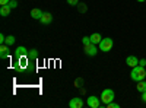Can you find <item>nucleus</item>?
Listing matches in <instances>:
<instances>
[{
	"label": "nucleus",
	"mask_w": 146,
	"mask_h": 108,
	"mask_svg": "<svg viewBox=\"0 0 146 108\" xmlns=\"http://www.w3.org/2000/svg\"><path fill=\"white\" fill-rule=\"evenodd\" d=\"M28 54V50H27V47H23V45H19L18 48L15 50V56L18 58H25Z\"/></svg>",
	"instance_id": "423d86ee"
},
{
	"label": "nucleus",
	"mask_w": 146,
	"mask_h": 108,
	"mask_svg": "<svg viewBox=\"0 0 146 108\" xmlns=\"http://www.w3.org/2000/svg\"><path fill=\"white\" fill-rule=\"evenodd\" d=\"M9 2H10V0H0V5L5 6V5H9Z\"/></svg>",
	"instance_id": "b1692460"
},
{
	"label": "nucleus",
	"mask_w": 146,
	"mask_h": 108,
	"mask_svg": "<svg viewBox=\"0 0 146 108\" xmlns=\"http://www.w3.org/2000/svg\"><path fill=\"white\" fill-rule=\"evenodd\" d=\"M107 107H108V108H120V105H118V104H115L114 101H113V102H110Z\"/></svg>",
	"instance_id": "aec40b11"
},
{
	"label": "nucleus",
	"mask_w": 146,
	"mask_h": 108,
	"mask_svg": "<svg viewBox=\"0 0 146 108\" xmlns=\"http://www.w3.org/2000/svg\"><path fill=\"white\" fill-rule=\"evenodd\" d=\"M86 104H88V107H91V108H100V107L102 105L101 98L95 97V95H91V97L86 99Z\"/></svg>",
	"instance_id": "39448f33"
},
{
	"label": "nucleus",
	"mask_w": 146,
	"mask_h": 108,
	"mask_svg": "<svg viewBox=\"0 0 146 108\" xmlns=\"http://www.w3.org/2000/svg\"><path fill=\"white\" fill-rule=\"evenodd\" d=\"M69 107H70V108H82V107H83V101H82V98H79V97L72 98L70 102H69Z\"/></svg>",
	"instance_id": "0eeeda50"
},
{
	"label": "nucleus",
	"mask_w": 146,
	"mask_h": 108,
	"mask_svg": "<svg viewBox=\"0 0 146 108\" xmlns=\"http://www.w3.org/2000/svg\"><path fill=\"white\" fill-rule=\"evenodd\" d=\"M44 15V12L41 10V9H32L31 10V16H32V19H41V16Z\"/></svg>",
	"instance_id": "9b49d317"
},
{
	"label": "nucleus",
	"mask_w": 146,
	"mask_h": 108,
	"mask_svg": "<svg viewBox=\"0 0 146 108\" xmlns=\"http://www.w3.org/2000/svg\"><path fill=\"white\" fill-rule=\"evenodd\" d=\"M5 42H6V37L3 34H0V44H5Z\"/></svg>",
	"instance_id": "4be33fe9"
},
{
	"label": "nucleus",
	"mask_w": 146,
	"mask_h": 108,
	"mask_svg": "<svg viewBox=\"0 0 146 108\" xmlns=\"http://www.w3.org/2000/svg\"><path fill=\"white\" fill-rule=\"evenodd\" d=\"M15 41H16V40H15L13 35H7V37H6V42H5V44H7V45L10 47V45H13V44H15Z\"/></svg>",
	"instance_id": "dca6fc26"
},
{
	"label": "nucleus",
	"mask_w": 146,
	"mask_h": 108,
	"mask_svg": "<svg viewBox=\"0 0 146 108\" xmlns=\"http://www.w3.org/2000/svg\"><path fill=\"white\" fill-rule=\"evenodd\" d=\"M67 5H70V6H78V5H79V0H67Z\"/></svg>",
	"instance_id": "f3484780"
},
{
	"label": "nucleus",
	"mask_w": 146,
	"mask_h": 108,
	"mask_svg": "<svg viewBox=\"0 0 146 108\" xmlns=\"http://www.w3.org/2000/svg\"><path fill=\"white\" fill-rule=\"evenodd\" d=\"M10 12H12V7L9 5H5V6L0 7V15H2V16H9Z\"/></svg>",
	"instance_id": "f8f14e48"
},
{
	"label": "nucleus",
	"mask_w": 146,
	"mask_h": 108,
	"mask_svg": "<svg viewBox=\"0 0 146 108\" xmlns=\"http://www.w3.org/2000/svg\"><path fill=\"white\" fill-rule=\"evenodd\" d=\"M82 83H83V80H82V79H76V80H75V85H76V88H80Z\"/></svg>",
	"instance_id": "412c9836"
},
{
	"label": "nucleus",
	"mask_w": 146,
	"mask_h": 108,
	"mask_svg": "<svg viewBox=\"0 0 146 108\" xmlns=\"http://www.w3.org/2000/svg\"><path fill=\"white\" fill-rule=\"evenodd\" d=\"M126 63H127V66H130V67H136V66L139 64V60H137L136 56H127Z\"/></svg>",
	"instance_id": "1a4fd4ad"
},
{
	"label": "nucleus",
	"mask_w": 146,
	"mask_h": 108,
	"mask_svg": "<svg viewBox=\"0 0 146 108\" xmlns=\"http://www.w3.org/2000/svg\"><path fill=\"white\" fill-rule=\"evenodd\" d=\"M142 101H143V102H146V92H143V93H142Z\"/></svg>",
	"instance_id": "393cba45"
},
{
	"label": "nucleus",
	"mask_w": 146,
	"mask_h": 108,
	"mask_svg": "<svg viewBox=\"0 0 146 108\" xmlns=\"http://www.w3.org/2000/svg\"><path fill=\"white\" fill-rule=\"evenodd\" d=\"M27 58H28V60H36V58H38V51H36L35 48H32V50H28Z\"/></svg>",
	"instance_id": "ddd939ff"
},
{
	"label": "nucleus",
	"mask_w": 146,
	"mask_h": 108,
	"mask_svg": "<svg viewBox=\"0 0 146 108\" xmlns=\"http://www.w3.org/2000/svg\"><path fill=\"white\" fill-rule=\"evenodd\" d=\"M101 40H102V37H101L98 32H95V34L91 35V42H92V44H100Z\"/></svg>",
	"instance_id": "4468645a"
},
{
	"label": "nucleus",
	"mask_w": 146,
	"mask_h": 108,
	"mask_svg": "<svg viewBox=\"0 0 146 108\" xmlns=\"http://www.w3.org/2000/svg\"><path fill=\"white\" fill-rule=\"evenodd\" d=\"M146 78V70L145 67L142 66H136V67H131V73H130V79L135 80V82H140V80H145Z\"/></svg>",
	"instance_id": "f257e3e1"
},
{
	"label": "nucleus",
	"mask_w": 146,
	"mask_h": 108,
	"mask_svg": "<svg viewBox=\"0 0 146 108\" xmlns=\"http://www.w3.org/2000/svg\"><path fill=\"white\" fill-rule=\"evenodd\" d=\"M82 42H83V45L89 44V42H91V37H83V38H82Z\"/></svg>",
	"instance_id": "6ab92c4d"
},
{
	"label": "nucleus",
	"mask_w": 146,
	"mask_h": 108,
	"mask_svg": "<svg viewBox=\"0 0 146 108\" xmlns=\"http://www.w3.org/2000/svg\"><path fill=\"white\" fill-rule=\"evenodd\" d=\"M137 2H140V3H142V2H146V0H137Z\"/></svg>",
	"instance_id": "a878e982"
},
{
	"label": "nucleus",
	"mask_w": 146,
	"mask_h": 108,
	"mask_svg": "<svg viewBox=\"0 0 146 108\" xmlns=\"http://www.w3.org/2000/svg\"><path fill=\"white\" fill-rule=\"evenodd\" d=\"M98 45H100V50L102 53H108V51H111V48L114 47V41L111 38H102Z\"/></svg>",
	"instance_id": "7ed1b4c3"
},
{
	"label": "nucleus",
	"mask_w": 146,
	"mask_h": 108,
	"mask_svg": "<svg viewBox=\"0 0 146 108\" xmlns=\"http://www.w3.org/2000/svg\"><path fill=\"white\" fill-rule=\"evenodd\" d=\"M51 21H53V16H51V13H48V12H45L40 19V22L42 25H48V23H51Z\"/></svg>",
	"instance_id": "9d476101"
},
{
	"label": "nucleus",
	"mask_w": 146,
	"mask_h": 108,
	"mask_svg": "<svg viewBox=\"0 0 146 108\" xmlns=\"http://www.w3.org/2000/svg\"><path fill=\"white\" fill-rule=\"evenodd\" d=\"M9 6H10L12 9H15V7H18V2H16V0H10V2H9Z\"/></svg>",
	"instance_id": "a211bd4d"
},
{
	"label": "nucleus",
	"mask_w": 146,
	"mask_h": 108,
	"mask_svg": "<svg viewBox=\"0 0 146 108\" xmlns=\"http://www.w3.org/2000/svg\"><path fill=\"white\" fill-rule=\"evenodd\" d=\"M139 66H142V67H145V66H146V60H145V58L139 60Z\"/></svg>",
	"instance_id": "5701e85b"
},
{
	"label": "nucleus",
	"mask_w": 146,
	"mask_h": 108,
	"mask_svg": "<svg viewBox=\"0 0 146 108\" xmlns=\"http://www.w3.org/2000/svg\"><path fill=\"white\" fill-rule=\"evenodd\" d=\"M83 50H85V54L86 56H91V57H95L96 53H98V48H96V44H86V45H83Z\"/></svg>",
	"instance_id": "20e7f679"
},
{
	"label": "nucleus",
	"mask_w": 146,
	"mask_h": 108,
	"mask_svg": "<svg viewBox=\"0 0 146 108\" xmlns=\"http://www.w3.org/2000/svg\"><path fill=\"white\" fill-rule=\"evenodd\" d=\"M137 92H140V93H143V92H146V82L145 80H140V82H137Z\"/></svg>",
	"instance_id": "2eb2a0df"
},
{
	"label": "nucleus",
	"mask_w": 146,
	"mask_h": 108,
	"mask_svg": "<svg viewBox=\"0 0 146 108\" xmlns=\"http://www.w3.org/2000/svg\"><path fill=\"white\" fill-rule=\"evenodd\" d=\"M9 57V45L7 44H2L0 45V58L5 60Z\"/></svg>",
	"instance_id": "6e6552de"
},
{
	"label": "nucleus",
	"mask_w": 146,
	"mask_h": 108,
	"mask_svg": "<svg viewBox=\"0 0 146 108\" xmlns=\"http://www.w3.org/2000/svg\"><path fill=\"white\" fill-rule=\"evenodd\" d=\"M114 91L113 89H110V88H107V89H104L102 92H101V102H102V105H108L110 102H113L114 101Z\"/></svg>",
	"instance_id": "f03ea898"
}]
</instances>
